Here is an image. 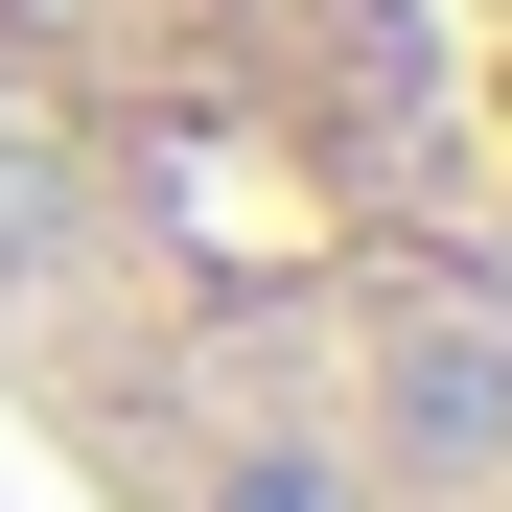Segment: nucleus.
<instances>
[{"label":"nucleus","instance_id":"nucleus-1","mask_svg":"<svg viewBox=\"0 0 512 512\" xmlns=\"http://www.w3.org/2000/svg\"><path fill=\"white\" fill-rule=\"evenodd\" d=\"M0 489L512 512V0H0Z\"/></svg>","mask_w":512,"mask_h":512},{"label":"nucleus","instance_id":"nucleus-2","mask_svg":"<svg viewBox=\"0 0 512 512\" xmlns=\"http://www.w3.org/2000/svg\"><path fill=\"white\" fill-rule=\"evenodd\" d=\"M0 512H24V489H0Z\"/></svg>","mask_w":512,"mask_h":512}]
</instances>
